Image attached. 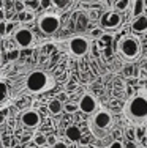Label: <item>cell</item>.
<instances>
[{
    "instance_id": "6da1fadb",
    "label": "cell",
    "mask_w": 147,
    "mask_h": 148,
    "mask_svg": "<svg viewBox=\"0 0 147 148\" xmlns=\"http://www.w3.org/2000/svg\"><path fill=\"white\" fill-rule=\"evenodd\" d=\"M125 115L136 126L147 123V93H138L125 106Z\"/></svg>"
},
{
    "instance_id": "7a4b0ae2",
    "label": "cell",
    "mask_w": 147,
    "mask_h": 148,
    "mask_svg": "<svg viewBox=\"0 0 147 148\" xmlns=\"http://www.w3.org/2000/svg\"><path fill=\"white\" fill-rule=\"evenodd\" d=\"M89 128L92 134L98 139L106 137V134L112 128V115L108 110H98L93 114V117L89 121Z\"/></svg>"
},
{
    "instance_id": "3957f363",
    "label": "cell",
    "mask_w": 147,
    "mask_h": 148,
    "mask_svg": "<svg viewBox=\"0 0 147 148\" xmlns=\"http://www.w3.org/2000/svg\"><path fill=\"white\" fill-rule=\"evenodd\" d=\"M52 85V80L49 77L48 73L44 71H33L29 74L26 80V87L29 91L32 93H43V91H48Z\"/></svg>"
},
{
    "instance_id": "277c9868",
    "label": "cell",
    "mask_w": 147,
    "mask_h": 148,
    "mask_svg": "<svg viewBox=\"0 0 147 148\" xmlns=\"http://www.w3.org/2000/svg\"><path fill=\"white\" fill-rule=\"evenodd\" d=\"M119 51H120V54L124 55L125 58L133 60V58H136L139 55L141 47H139V43H138V40H136V38L125 36L124 40L119 43Z\"/></svg>"
},
{
    "instance_id": "5b68a950",
    "label": "cell",
    "mask_w": 147,
    "mask_h": 148,
    "mask_svg": "<svg viewBox=\"0 0 147 148\" xmlns=\"http://www.w3.org/2000/svg\"><path fill=\"white\" fill-rule=\"evenodd\" d=\"M38 27L43 33L46 35H52L60 29V19L54 14H44L43 17H40L38 21Z\"/></svg>"
},
{
    "instance_id": "8992f818",
    "label": "cell",
    "mask_w": 147,
    "mask_h": 148,
    "mask_svg": "<svg viewBox=\"0 0 147 148\" xmlns=\"http://www.w3.org/2000/svg\"><path fill=\"white\" fill-rule=\"evenodd\" d=\"M89 47H90V44L84 36H75L68 41V51L75 57H84L89 52Z\"/></svg>"
},
{
    "instance_id": "52a82bcc",
    "label": "cell",
    "mask_w": 147,
    "mask_h": 148,
    "mask_svg": "<svg viewBox=\"0 0 147 148\" xmlns=\"http://www.w3.org/2000/svg\"><path fill=\"white\" fill-rule=\"evenodd\" d=\"M79 110H82L87 115H93L95 112H98V101L93 95L86 93L79 101Z\"/></svg>"
},
{
    "instance_id": "ba28073f",
    "label": "cell",
    "mask_w": 147,
    "mask_h": 148,
    "mask_svg": "<svg viewBox=\"0 0 147 148\" xmlns=\"http://www.w3.org/2000/svg\"><path fill=\"white\" fill-rule=\"evenodd\" d=\"M100 25L101 29H117V27L122 25V17L117 11H112V13H106V14L101 16V21H100Z\"/></svg>"
},
{
    "instance_id": "9c48e42d",
    "label": "cell",
    "mask_w": 147,
    "mask_h": 148,
    "mask_svg": "<svg viewBox=\"0 0 147 148\" xmlns=\"http://www.w3.org/2000/svg\"><path fill=\"white\" fill-rule=\"evenodd\" d=\"M33 40H35V36L29 29H19L14 33V41L19 47H29V46H32Z\"/></svg>"
},
{
    "instance_id": "30bf717a",
    "label": "cell",
    "mask_w": 147,
    "mask_h": 148,
    "mask_svg": "<svg viewBox=\"0 0 147 148\" xmlns=\"http://www.w3.org/2000/svg\"><path fill=\"white\" fill-rule=\"evenodd\" d=\"M21 121H22V125L27 126V128H35V126L40 125V115H38L37 110L29 109V110L22 112V115H21Z\"/></svg>"
},
{
    "instance_id": "8fae6325",
    "label": "cell",
    "mask_w": 147,
    "mask_h": 148,
    "mask_svg": "<svg viewBox=\"0 0 147 148\" xmlns=\"http://www.w3.org/2000/svg\"><path fill=\"white\" fill-rule=\"evenodd\" d=\"M131 29L135 32H138V33H141V32H146L147 30V16L141 14L138 16L135 21L131 22Z\"/></svg>"
},
{
    "instance_id": "7c38bea8",
    "label": "cell",
    "mask_w": 147,
    "mask_h": 148,
    "mask_svg": "<svg viewBox=\"0 0 147 148\" xmlns=\"http://www.w3.org/2000/svg\"><path fill=\"white\" fill-rule=\"evenodd\" d=\"M65 136L68 137L70 142H79V140L82 139V132L78 126H70V128H66Z\"/></svg>"
},
{
    "instance_id": "4fadbf2b",
    "label": "cell",
    "mask_w": 147,
    "mask_h": 148,
    "mask_svg": "<svg viewBox=\"0 0 147 148\" xmlns=\"http://www.w3.org/2000/svg\"><path fill=\"white\" fill-rule=\"evenodd\" d=\"M48 110L51 112L52 115H59V114H62V110H63V104H62L60 99H55V98H54V99L49 101Z\"/></svg>"
},
{
    "instance_id": "5bb4252c",
    "label": "cell",
    "mask_w": 147,
    "mask_h": 148,
    "mask_svg": "<svg viewBox=\"0 0 147 148\" xmlns=\"http://www.w3.org/2000/svg\"><path fill=\"white\" fill-rule=\"evenodd\" d=\"M10 99V88L6 85V82L0 80V107H3Z\"/></svg>"
},
{
    "instance_id": "9a60e30c",
    "label": "cell",
    "mask_w": 147,
    "mask_h": 148,
    "mask_svg": "<svg viewBox=\"0 0 147 148\" xmlns=\"http://www.w3.org/2000/svg\"><path fill=\"white\" fill-rule=\"evenodd\" d=\"M130 6V0H117V2L114 3V10L115 11H125V10Z\"/></svg>"
},
{
    "instance_id": "2e32d148",
    "label": "cell",
    "mask_w": 147,
    "mask_h": 148,
    "mask_svg": "<svg viewBox=\"0 0 147 148\" xmlns=\"http://www.w3.org/2000/svg\"><path fill=\"white\" fill-rule=\"evenodd\" d=\"M33 142H35V145H38V147H44V145H48V136L37 134V136L33 137Z\"/></svg>"
},
{
    "instance_id": "e0dca14e",
    "label": "cell",
    "mask_w": 147,
    "mask_h": 148,
    "mask_svg": "<svg viewBox=\"0 0 147 148\" xmlns=\"http://www.w3.org/2000/svg\"><path fill=\"white\" fill-rule=\"evenodd\" d=\"M68 3H70V0H52V5L55 8H65Z\"/></svg>"
},
{
    "instance_id": "ac0fdd59",
    "label": "cell",
    "mask_w": 147,
    "mask_h": 148,
    "mask_svg": "<svg viewBox=\"0 0 147 148\" xmlns=\"http://www.w3.org/2000/svg\"><path fill=\"white\" fill-rule=\"evenodd\" d=\"M8 32H10V30H8V22L2 21V22H0V36H5Z\"/></svg>"
},
{
    "instance_id": "d6986e66",
    "label": "cell",
    "mask_w": 147,
    "mask_h": 148,
    "mask_svg": "<svg viewBox=\"0 0 147 148\" xmlns=\"http://www.w3.org/2000/svg\"><path fill=\"white\" fill-rule=\"evenodd\" d=\"M65 109H66V112H76V110H79V103L78 104H75V103H70V104H66L65 106Z\"/></svg>"
},
{
    "instance_id": "ffe728a7",
    "label": "cell",
    "mask_w": 147,
    "mask_h": 148,
    "mask_svg": "<svg viewBox=\"0 0 147 148\" xmlns=\"http://www.w3.org/2000/svg\"><path fill=\"white\" fill-rule=\"evenodd\" d=\"M21 19L22 21H32L33 19V13L32 11H22L21 13Z\"/></svg>"
},
{
    "instance_id": "44dd1931",
    "label": "cell",
    "mask_w": 147,
    "mask_h": 148,
    "mask_svg": "<svg viewBox=\"0 0 147 148\" xmlns=\"http://www.w3.org/2000/svg\"><path fill=\"white\" fill-rule=\"evenodd\" d=\"M144 134H146V131L142 129V126H138V129H136V136H138V139L144 140Z\"/></svg>"
},
{
    "instance_id": "7402d4cb",
    "label": "cell",
    "mask_w": 147,
    "mask_h": 148,
    "mask_svg": "<svg viewBox=\"0 0 147 148\" xmlns=\"http://www.w3.org/2000/svg\"><path fill=\"white\" fill-rule=\"evenodd\" d=\"M59 140L55 139V136H48V145H51V147H54L55 143H57Z\"/></svg>"
},
{
    "instance_id": "603a6c76",
    "label": "cell",
    "mask_w": 147,
    "mask_h": 148,
    "mask_svg": "<svg viewBox=\"0 0 147 148\" xmlns=\"http://www.w3.org/2000/svg\"><path fill=\"white\" fill-rule=\"evenodd\" d=\"M51 5H52V0H40V6H43V8H49Z\"/></svg>"
},
{
    "instance_id": "cb8c5ba5",
    "label": "cell",
    "mask_w": 147,
    "mask_h": 148,
    "mask_svg": "<svg viewBox=\"0 0 147 148\" xmlns=\"http://www.w3.org/2000/svg\"><path fill=\"white\" fill-rule=\"evenodd\" d=\"M109 148H125V145L122 142H119V140H115V142H112L109 145Z\"/></svg>"
},
{
    "instance_id": "d4e9b609",
    "label": "cell",
    "mask_w": 147,
    "mask_h": 148,
    "mask_svg": "<svg viewBox=\"0 0 147 148\" xmlns=\"http://www.w3.org/2000/svg\"><path fill=\"white\" fill-rule=\"evenodd\" d=\"M125 148H138V143L136 142H128V143H125Z\"/></svg>"
},
{
    "instance_id": "484cf974",
    "label": "cell",
    "mask_w": 147,
    "mask_h": 148,
    "mask_svg": "<svg viewBox=\"0 0 147 148\" xmlns=\"http://www.w3.org/2000/svg\"><path fill=\"white\" fill-rule=\"evenodd\" d=\"M52 148H66V143H65V142H57Z\"/></svg>"
},
{
    "instance_id": "4316f807",
    "label": "cell",
    "mask_w": 147,
    "mask_h": 148,
    "mask_svg": "<svg viewBox=\"0 0 147 148\" xmlns=\"http://www.w3.org/2000/svg\"><path fill=\"white\" fill-rule=\"evenodd\" d=\"M16 10H17V11H19V13H22L24 11V3H16Z\"/></svg>"
},
{
    "instance_id": "83f0119b",
    "label": "cell",
    "mask_w": 147,
    "mask_h": 148,
    "mask_svg": "<svg viewBox=\"0 0 147 148\" xmlns=\"http://www.w3.org/2000/svg\"><path fill=\"white\" fill-rule=\"evenodd\" d=\"M100 35H101V30L100 29H97V30L92 32V36H95V38H100Z\"/></svg>"
},
{
    "instance_id": "f1b7e54d",
    "label": "cell",
    "mask_w": 147,
    "mask_h": 148,
    "mask_svg": "<svg viewBox=\"0 0 147 148\" xmlns=\"http://www.w3.org/2000/svg\"><path fill=\"white\" fill-rule=\"evenodd\" d=\"M144 6H146V8H147V0H144Z\"/></svg>"
},
{
    "instance_id": "f546056e",
    "label": "cell",
    "mask_w": 147,
    "mask_h": 148,
    "mask_svg": "<svg viewBox=\"0 0 147 148\" xmlns=\"http://www.w3.org/2000/svg\"><path fill=\"white\" fill-rule=\"evenodd\" d=\"M0 65H2V57H0Z\"/></svg>"
}]
</instances>
